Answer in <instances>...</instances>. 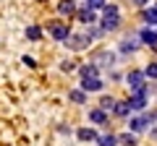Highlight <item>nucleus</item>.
<instances>
[{"instance_id":"1","label":"nucleus","mask_w":157,"mask_h":146,"mask_svg":"<svg viewBox=\"0 0 157 146\" xmlns=\"http://www.w3.org/2000/svg\"><path fill=\"white\" fill-rule=\"evenodd\" d=\"M126 84H128V89L134 91V94H149V86L144 84V73L141 71H131L128 76H126Z\"/></svg>"},{"instance_id":"2","label":"nucleus","mask_w":157,"mask_h":146,"mask_svg":"<svg viewBox=\"0 0 157 146\" xmlns=\"http://www.w3.org/2000/svg\"><path fill=\"white\" fill-rule=\"evenodd\" d=\"M89 34H68L66 39H63V45L68 47V50H86L89 47Z\"/></svg>"},{"instance_id":"3","label":"nucleus","mask_w":157,"mask_h":146,"mask_svg":"<svg viewBox=\"0 0 157 146\" xmlns=\"http://www.w3.org/2000/svg\"><path fill=\"white\" fill-rule=\"evenodd\" d=\"M149 123H155V115L144 112L141 118H131L128 120V128H131V133H141V130H147V125H149Z\"/></svg>"},{"instance_id":"4","label":"nucleus","mask_w":157,"mask_h":146,"mask_svg":"<svg viewBox=\"0 0 157 146\" xmlns=\"http://www.w3.org/2000/svg\"><path fill=\"white\" fill-rule=\"evenodd\" d=\"M118 26H121V16L118 13H105V18H102V31H113Z\"/></svg>"},{"instance_id":"5","label":"nucleus","mask_w":157,"mask_h":146,"mask_svg":"<svg viewBox=\"0 0 157 146\" xmlns=\"http://www.w3.org/2000/svg\"><path fill=\"white\" fill-rule=\"evenodd\" d=\"M102 81L97 78V76H89V78H84L81 81V91H102Z\"/></svg>"},{"instance_id":"6","label":"nucleus","mask_w":157,"mask_h":146,"mask_svg":"<svg viewBox=\"0 0 157 146\" xmlns=\"http://www.w3.org/2000/svg\"><path fill=\"white\" fill-rule=\"evenodd\" d=\"M50 34H52V39L63 42L71 31H68V26H66V24H50Z\"/></svg>"},{"instance_id":"7","label":"nucleus","mask_w":157,"mask_h":146,"mask_svg":"<svg viewBox=\"0 0 157 146\" xmlns=\"http://www.w3.org/2000/svg\"><path fill=\"white\" fill-rule=\"evenodd\" d=\"M76 16H78V21H81V24H86V26H92V24L97 21V13L92 11V8H81V11L76 13Z\"/></svg>"},{"instance_id":"8","label":"nucleus","mask_w":157,"mask_h":146,"mask_svg":"<svg viewBox=\"0 0 157 146\" xmlns=\"http://www.w3.org/2000/svg\"><path fill=\"white\" fill-rule=\"evenodd\" d=\"M128 104H131V110H147V104H149V102H147V94H134L128 99Z\"/></svg>"},{"instance_id":"9","label":"nucleus","mask_w":157,"mask_h":146,"mask_svg":"<svg viewBox=\"0 0 157 146\" xmlns=\"http://www.w3.org/2000/svg\"><path fill=\"white\" fill-rule=\"evenodd\" d=\"M113 63H115V55H113V52H100V55L94 57V65H97V68H100V65H107V68H110Z\"/></svg>"},{"instance_id":"10","label":"nucleus","mask_w":157,"mask_h":146,"mask_svg":"<svg viewBox=\"0 0 157 146\" xmlns=\"http://www.w3.org/2000/svg\"><path fill=\"white\" fill-rule=\"evenodd\" d=\"M58 11H60L63 16H73V13H76V3H73V0H60V3H58Z\"/></svg>"},{"instance_id":"11","label":"nucleus","mask_w":157,"mask_h":146,"mask_svg":"<svg viewBox=\"0 0 157 146\" xmlns=\"http://www.w3.org/2000/svg\"><path fill=\"white\" fill-rule=\"evenodd\" d=\"M113 112L121 115V118H126V115H131V104L128 102H115V104H113Z\"/></svg>"},{"instance_id":"12","label":"nucleus","mask_w":157,"mask_h":146,"mask_svg":"<svg viewBox=\"0 0 157 146\" xmlns=\"http://www.w3.org/2000/svg\"><path fill=\"white\" fill-rule=\"evenodd\" d=\"M97 146H115L118 144V138H115V136H113V133H105V136H97Z\"/></svg>"},{"instance_id":"13","label":"nucleus","mask_w":157,"mask_h":146,"mask_svg":"<svg viewBox=\"0 0 157 146\" xmlns=\"http://www.w3.org/2000/svg\"><path fill=\"white\" fill-rule=\"evenodd\" d=\"M144 21L149 24V26H157V3H155L152 8H147V11H144Z\"/></svg>"},{"instance_id":"14","label":"nucleus","mask_w":157,"mask_h":146,"mask_svg":"<svg viewBox=\"0 0 157 146\" xmlns=\"http://www.w3.org/2000/svg\"><path fill=\"white\" fill-rule=\"evenodd\" d=\"M89 120H92V123H105V120H107V112L102 110V107H100V110H89Z\"/></svg>"},{"instance_id":"15","label":"nucleus","mask_w":157,"mask_h":146,"mask_svg":"<svg viewBox=\"0 0 157 146\" xmlns=\"http://www.w3.org/2000/svg\"><path fill=\"white\" fill-rule=\"evenodd\" d=\"M115 138H118V144H123V146H136V136L131 133V130L123 133V136H115Z\"/></svg>"},{"instance_id":"16","label":"nucleus","mask_w":157,"mask_h":146,"mask_svg":"<svg viewBox=\"0 0 157 146\" xmlns=\"http://www.w3.org/2000/svg\"><path fill=\"white\" fill-rule=\"evenodd\" d=\"M78 138H81V141H94L97 138V133H94V130H92V128H78Z\"/></svg>"},{"instance_id":"17","label":"nucleus","mask_w":157,"mask_h":146,"mask_svg":"<svg viewBox=\"0 0 157 146\" xmlns=\"http://www.w3.org/2000/svg\"><path fill=\"white\" fill-rule=\"evenodd\" d=\"M68 99H73L76 104H84L86 97H84V91H81V89H73V91H68Z\"/></svg>"},{"instance_id":"18","label":"nucleus","mask_w":157,"mask_h":146,"mask_svg":"<svg viewBox=\"0 0 157 146\" xmlns=\"http://www.w3.org/2000/svg\"><path fill=\"white\" fill-rule=\"evenodd\" d=\"M100 73V68L92 63V65H81V78H89V76H97Z\"/></svg>"},{"instance_id":"19","label":"nucleus","mask_w":157,"mask_h":146,"mask_svg":"<svg viewBox=\"0 0 157 146\" xmlns=\"http://www.w3.org/2000/svg\"><path fill=\"white\" fill-rule=\"evenodd\" d=\"M136 45H139V42H136L134 37H126L123 45H121V50H123V52H134V50H136Z\"/></svg>"},{"instance_id":"20","label":"nucleus","mask_w":157,"mask_h":146,"mask_svg":"<svg viewBox=\"0 0 157 146\" xmlns=\"http://www.w3.org/2000/svg\"><path fill=\"white\" fill-rule=\"evenodd\" d=\"M26 37H29V39H34V42H37L39 37H42V29H39V26H29V29H26Z\"/></svg>"},{"instance_id":"21","label":"nucleus","mask_w":157,"mask_h":146,"mask_svg":"<svg viewBox=\"0 0 157 146\" xmlns=\"http://www.w3.org/2000/svg\"><path fill=\"white\" fill-rule=\"evenodd\" d=\"M113 104H115V99H113V97H102V99H100V107L105 110V112H110Z\"/></svg>"},{"instance_id":"22","label":"nucleus","mask_w":157,"mask_h":146,"mask_svg":"<svg viewBox=\"0 0 157 146\" xmlns=\"http://www.w3.org/2000/svg\"><path fill=\"white\" fill-rule=\"evenodd\" d=\"M102 5H105V0H86V8H92V11H100Z\"/></svg>"},{"instance_id":"23","label":"nucleus","mask_w":157,"mask_h":146,"mask_svg":"<svg viewBox=\"0 0 157 146\" xmlns=\"http://www.w3.org/2000/svg\"><path fill=\"white\" fill-rule=\"evenodd\" d=\"M144 76H149V78H157V63H152V65H147Z\"/></svg>"},{"instance_id":"24","label":"nucleus","mask_w":157,"mask_h":146,"mask_svg":"<svg viewBox=\"0 0 157 146\" xmlns=\"http://www.w3.org/2000/svg\"><path fill=\"white\" fill-rule=\"evenodd\" d=\"M60 68H63V71H73L76 65H73V60H63V63H60Z\"/></svg>"},{"instance_id":"25","label":"nucleus","mask_w":157,"mask_h":146,"mask_svg":"<svg viewBox=\"0 0 157 146\" xmlns=\"http://www.w3.org/2000/svg\"><path fill=\"white\" fill-rule=\"evenodd\" d=\"M21 63H26L29 68H34V65H37V63H34V57H29V55H24V60H21Z\"/></svg>"},{"instance_id":"26","label":"nucleus","mask_w":157,"mask_h":146,"mask_svg":"<svg viewBox=\"0 0 157 146\" xmlns=\"http://www.w3.org/2000/svg\"><path fill=\"white\" fill-rule=\"evenodd\" d=\"M131 3H134V5H147L149 0H131Z\"/></svg>"}]
</instances>
